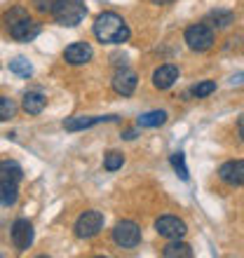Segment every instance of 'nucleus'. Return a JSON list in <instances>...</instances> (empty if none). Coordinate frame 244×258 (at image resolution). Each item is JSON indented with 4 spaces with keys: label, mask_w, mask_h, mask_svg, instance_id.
Segmentation results:
<instances>
[{
    "label": "nucleus",
    "mask_w": 244,
    "mask_h": 258,
    "mask_svg": "<svg viewBox=\"0 0 244 258\" xmlns=\"http://www.w3.org/2000/svg\"><path fill=\"white\" fill-rule=\"evenodd\" d=\"M94 35L103 45H122L129 40V26L117 12H101L94 21Z\"/></svg>",
    "instance_id": "1"
},
{
    "label": "nucleus",
    "mask_w": 244,
    "mask_h": 258,
    "mask_svg": "<svg viewBox=\"0 0 244 258\" xmlns=\"http://www.w3.org/2000/svg\"><path fill=\"white\" fill-rule=\"evenodd\" d=\"M87 14V7H85V0H56L54 10H52V17L59 26H78Z\"/></svg>",
    "instance_id": "2"
},
{
    "label": "nucleus",
    "mask_w": 244,
    "mask_h": 258,
    "mask_svg": "<svg viewBox=\"0 0 244 258\" xmlns=\"http://www.w3.org/2000/svg\"><path fill=\"white\" fill-rule=\"evenodd\" d=\"M186 45H188L193 52H207V49L214 47V28L207 26L204 21L200 24H193V26L186 28Z\"/></svg>",
    "instance_id": "3"
},
{
    "label": "nucleus",
    "mask_w": 244,
    "mask_h": 258,
    "mask_svg": "<svg viewBox=\"0 0 244 258\" xmlns=\"http://www.w3.org/2000/svg\"><path fill=\"white\" fill-rule=\"evenodd\" d=\"M101 228H103V214L96 209H89L78 216L73 230H75V237L89 239V237H96L101 232Z\"/></svg>",
    "instance_id": "4"
},
{
    "label": "nucleus",
    "mask_w": 244,
    "mask_h": 258,
    "mask_svg": "<svg viewBox=\"0 0 244 258\" xmlns=\"http://www.w3.org/2000/svg\"><path fill=\"white\" fill-rule=\"evenodd\" d=\"M113 242L120 249H134L141 242V228L134 221H120L113 230Z\"/></svg>",
    "instance_id": "5"
},
{
    "label": "nucleus",
    "mask_w": 244,
    "mask_h": 258,
    "mask_svg": "<svg viewBox=\"0 0 244 258\" xmlns=\"http://www.w3.org/2000/svg\"><path fill=\"white\" fill-rule=\"evenodd\" d=\"M155 232L164 239H181L188 232V228H186V223L178 216H169L167 214V216H160L155 221Z\"/></svg>",
    "instance_id": "6"
},
{
    "label": "nucleus",
    "mask_w": 244,
    "mask_h": 258,
    "mask_svg": "<svg viewBox=\"0 0 244 258\" xmlns=\"http://www.w3.org/2000/svg\"><path fill=\"white\" fill-rule=\"evenodd\" d=\"M10 237H12V244L19 251H26L28 246L33 244V225H31V221L28 218H17L12 223Z\"/></svg>",
    "instance_id": "7"
},
{
    "label": "nucleus",
    "mask_w": 244,
    "mask_h": 258,
    "mask_svg": "<svg viewBox=\"0 0 244 258\" xmlns=\"http://www.w3.org/2000/svg\"><path fill=\"white\" fill-rule=\"evenodd\" d=\"M7 33H10V38H14L17 42H31L40 35V24L35 19H31V17H26V19L17 21L14 26L7 28Z\"/></svg>",
    "instance_id": "8"
},
{
    "label": "nucleus",
    "mask_w": 244,
    "mask_h": 258,
    "mask_svg": "<svg viewBox=\"0 0 244 258\" xmlns=\"http://www.w3.org/2000/svg\"><path fill=\"white\" fill-rule=\"evenodd\" d=\"M218 178L228 185H244V160H232V162L221 164Z\"/></svg>",
    "instance_id": "9"
},
{
    "label": "nucleus",
    "mask_w": 244,
    "mask_h": 258,
    "mask_svg": "<svg viewBox=\"0 0 244 258\" xmlns=\"http://www.w3.org/2000/svg\"><path fill=\"white\" fill-rule=\"evenodd\" d=\"M92 47H89L87 42H73V45H68L64 49V61L71 63V66H82V63H87L92 59Z\"/></svg>",
    "instance_id": "10"
},
{
    "label": "nucleus",
    "mask_w": 244,
    "mask_h": 258,
    "mask_svg": "<svg viewBox=\"0 0 244 258\" xmlns=\"http://www.w3.org/2000/svg\"><path fill=\"white\" fill-rule=\"evenodd\" d=\"M136 82H139V78H136L134 71L125 68V71H117L115 78H113V89L122 96H132L136 89Z\"/></svg>",
    "instance_id": "11"
},
{
    "label": "nucleus",
    "mask_w": 244,
    "mask_h": 258,
    "mask_svg": "<svg viewBox=\"0 0 244 258\" xmlns=\"http://www.w3.org/2000/svg\"><path fill=\"white\" fill-rule=\"evenodd\" d=\"M117 120V115H110V117H85V115H75V117H66L64 120V129L68 132H80V129H89L94 127L99 122H113Z\"/></svg>",
    "instance_id": "12"
},
{
    "label": "nucleus",
    "mask_w": 244,
    "mask_h": 258,
    "mask_svg": "<svg viewBox=\"0 0 244 258\" xmlns=\"http://www.w3.org/2000/svg\"><path fill=\"white\" fill-rule=\"evenodd\" d=\"M176 80H178V68L174 63H164L153 73V85L157 89H169Z\"/></svg>",
    "instance_id": "13"
},
{
    "label": "nucleus",
    "mask_w": 244,
    "mask_h": 258,
    "mask_svg": "<svg viewBox=\"0 0 244 258\" xmlns=\"http://www.w3.org/2000/svg\"><path fill=\"white\" fill-rule=\"evenodd\" d=\"M45 106H47V99L40 92H26L24 99H21V108L26 110L28 115H40Z\"/></svg>",
    "instance_id": "14"
},
{
    "label": "nucleus",
    "mask_w": 244,
    "mask_h": 258,
    "mask_svg": "<svg viewBox=\"0 0 244 258\" xmlns=\"http://www.w3.org/2000/svg\"><path fill=\"white\" fill-rule=\"evenodd\" d=\"M232 19H235V14H232L230 10H214V12L207 14L204 24L211 28H225L232 24Z\"/></svg>",
    "instance_id": "15"
},
{
    "label": "nucleus",
    "mask_w": 244,
    "mask_h": 258,
    "mask_svg": "<svg viewBox=\"0 0 244 258\" xmlns=\"http://www.w3.org/2000/svg\"><path fill=\"white\" fill-rule=\"evenodd\" d=\"M21 178H24V169L14 160H3L0 162V181H14V183H19Z\"/></svg>",
    "instance_id": "16"
},
{
    "label": "nucleus",
    "mask_w": 244,
    "mask_h": 258,
    "mask_svg": "<svg viewBox=\"0 0 244 258\" xmlns=\"http://www.w3.org/2000/svg\"><path fill=\"white\" fill-rule=\"evenodd\" d=\"M164 122H167V113H164V110H150V113L139 115V120H136V124H139V127H143V129L162 127Z\"/></svg>",
    "instance_id": "17"
},
{
    "label": "nucleus",
    "mask_w": 244,
    "mask_h": 258,
    "mask_svg": "<svg viewBox=\"0 0 244 258\" xmlns=\"http://www.w3.org/2000/svg\"><path fill=\"white\" fill-rule=\"evenodd\" d=\"M162 256L164 258H190L193 256V249L186 242H181V239H171V244H167L162 249Z\"/></svg>",
    "instance_id": "18"
},
{
    "label": "nucleus",
    "mask_w": 244,
    "mask_h": 258,
    "mask_svg": "<svg viewBox=\"0 0 244 258\" xmlns=\"http://www.w3.org/2000/svg\"><path fill=\"white\" fill-rule=\"evenodd\" d=\"M19 200V188L14 181H0V204L3 207H12Z\"/></svg>",
    "instance_id": "19"
},
{
    "label": "nucleus",
    "mask_w": 244,
    "mask_h": 258,
    "mask_svg": "<svg viewBox=\"0 0 244 258\" xmlns=\"http://www.w3.org/2000/svg\"><path fill=\"white\" fill-rule=\"evenodd\" d=\"M26 17H31L28 14V10L24 5H14V7H10L5 12V26L10 28V26H14L17 21H21V19H26Z\"/></svg>",
    "instance_id": "20"
},
{
    "label": "nucleus",
    "mask_w": 244,
    "mask_h": 258,
    "mask_svg": "<svg viewBox=\"0 0 244 258\" xmlns=\"http://www.w3.org/2000/svg\"><path fill=\"white\" fill-rule=\"evenodd\" d=\"M10 71H12L14 75H21V78H31V75H33V66H31L24 56L12 59V61H10Z\"/></svg>",
    "instance_id": "21"
},
{
    "label": "nucleus",
    "mask_w": 244,
    "mask_h": 258,
    "mask_svg": "<svg viewBox=\"0 0 244 258\" xmlns=\"http://www.w3.org/2000/svg\"><path fill=\"white\" fill-rule=\"evenodd\" d=\"M14 113H17V103H14L10 96H0V122L12 120Z\"/></svg>",
    "instance_id": "22"
},
{
    "label": "nucleus",
    "mask_w": 244,
    "mask_h": 258,
    "mask_svg": "<svg viewBox=\"0 0 244 258\" xmlns=\"http://www.w3.org/2000/svg\"><path fill=\"white\" fill-rule=\"evenodd\" d=\"M122 164H125V155L117 153V150H110L108 155L103 157V169L106 171H117Z\"/></svg>",
    "instance_id": "23"
},
{
    "label": "nucleus",
    "mask_w": 244,
    "mask_h": 258,
    "mask_svg": "<svg viewBox=\"0 0 244 258\" xmlns=\"http://www.w3.org/2000/svg\"><path fill=\"white\" fill-rule=\"evenodd\" d=\"M216 92V82L214 80H204V82H197L195 87L190 89V94L197 96V99H204V96H209Z\"/></svg>",
    "instance_id": "24"
},
{
    "label": "nucleus",
    "mask_w": 244,
    "mask_h": 258,
    "mask_svg": "<svg viewBox=\"0 0 244 258\" xmlns=\"http://www.w3.org/2000/svg\"><path fill=\"white\" fill-rule=\"evenodd\" d=\"M171 167H174V171L178 174L181 181H188V167H186V155L183 153H174L171 155Z\"/></svg>",
    "instance_id": "25"
},
{
    "label": "nucleus",
    "mask_w": 244,
    "mask_h": 258,
    "mask_svg": "<svg viewBox=\"0 0 244 258\" xmlns=\"http://www.w3.org/2000/svg\"><path fill=\"white\" fill-rule=\"evenodd\" d=\"M56 5V0H33V7L38 12H52Z\"/></svg>",
    "instance_id": "26"
},
{
    "label": "nucleus",
    "mask_w": 244,
    "mask_h": 258,
    "mask_svg": "<svg viewBox=\"0 0 244 258\" xmlns=\"http://www.w3.org/2000/svg\"><path fill=\"white\" fill-rule=\"evenodd\" d=\"M237 129H239V136H242V141H244V115L239 117V122H237Z\"/></svg>",
    "instance_id": "27"
},
{
    "label": "nucleus",
    "mask_w": 244,
    "mask_h": 258,
    "mask_svg": "<svg viewBox=\"0 0 244 258\" xmlns=\"http://www.w3.org/2000/svg\"><path fill=\"white\" fill-rule=\"evenodd\" d=\"M153 5H169V3H174V0H150Z\"/></svg>",
    "instance_id": "28"
},
{
    "label": "nucleus",
    "mask_w": 244,
    "mask_h": 258,
    "mask_svg": "<svg viewBox=\"0 0 244 258\" xmlns=\"http://www.w3.org/2000/svg\"><path fill=\"white\" fill-rule=\"evenodd\" d=\"M134 132H132V129H129V132H125V134H122V139H127V141H132V139H134Z\"/></svg>",
    "instance_id": "29"
},
{
    "label": "nucleus",
    "mask_w": 244,
    "mask_h": 258,
    "mask_svg": "<svg viewBox=\"0 0 244 258\" xmlns=\"http://www.w3.org/2000/svg\"><path fill=\"white\" fill-rule=\"evenodd\" d=\"M239 80H242V82H244V75H242V78H239Z\"/></svg>",
    "instance_id": "30"
}]
</instances>
